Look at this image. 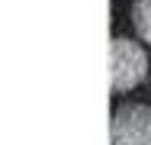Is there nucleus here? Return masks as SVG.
I'll list each match as a JSON object with an SVG mask.
<instances>
[{
    "label": "nucleus",
    "mask_w": 151,
    "mask_h": 145,
    "mask_svg": "<svg viewBox=\"0 0 151 145\" xmlns=\"http://www.w3.org/2000/svg\"><path fill=\"white\" fill-rule=\"evenodd\" d=\"M148 78V58L132 39H109V87L129 94Z\"/></svg>",
    "instance_id": "obj_1"
},
{
    "label": "nucleus",
    "mask_w": 151,
    "mask_h": 145,
    "mask_svg": "<svg viewBox=\"0 0 151 145\" xmlns=\"http://www.w3.org/2000/svg\"><path fill=\"white\" fill-rule=\"evenodd\" d=\"M132 26L145 39V45H151V0H135L132 3Z\"/></svg>",
    "instance_id": "obj_3"
},
{
    "label": "nucleus",
    "mask_w": 151,
    "mask_h": 145,
    "mask_svg": "<svg viewBox=\"0 0 151 145\" xmlns=\"http://www.w3.org/2000/svg\"><path fill=\"white\" fill-rule=\"evenodd\" d=\"M109 145H151V107H119L109 123Z\"/></svg>",
    "instance_id": "obj_2"
}]
</instances>
